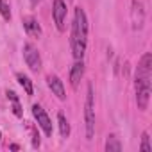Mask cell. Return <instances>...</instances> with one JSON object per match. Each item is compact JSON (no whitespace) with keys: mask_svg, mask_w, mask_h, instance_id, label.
<instances>
[{"mask_svg":"<svg viewBox=\"0 0 152 152\" xmlns=\"http://www.w3.org/2000/svg\"><path fill=\"white\" fill-rule=\"evenodd\" d=\"M150 77H152V54L145 52L138 63L136 77H134V90H136V104L138 109L145 111L150 100Z\"/></svg>","mask_w":152,"mask_h":152,"instance_id":"1","label":"cell"},{"mask_svg":"<svg viewBox=\"0 0 152 152\" xmlns=\"http://www.w3.org/2000/svg\"><path fill=\"white\" fill-rule=\"evenodd\" d=\"M72 54L75 59H83L88 45V18L83 7H75L73 23H72Z\"/></svg>","mask_w":152,"mask_h":152,"instance_id":"2","label":"cell"},{"mask_svg":"<svg viewBox=\"0 0 152 152\" xmlns=\"http://www.w3.org/2000/svg\"><path fill=\"white\" fill-rule=\"evenodd\" d=\"M16 79H18L20 86L25 90L27 95H32V93H34V90H32V81L27 77V75H23V73H16Z\"/></svg>","mask_w":152,"mask_h":152,"instance_id":"10","label":"cell"},{"mask_svg":"<svg viewBox=\"0 0 152 152\" xmlns=\"http://www.w3.org/2000/svg\"><path fill=\"white\" fill-rule=\"evenodd\" d=\"M66 2L64 0H54V6H52V16L56 22L57 31H64V22H66Z\"/></svg>","mask_w":152,"mask_h":152,"instance_id":"5","label":"cell"},{"mask_svg":"<svg viewBox=\"0 0 152 152\" xmlns=\"http://www.w3.org/2000/svg\"><path fill=\"white\" fill-rule=\"evenodd\" d=\"M32 115H34V118H36L38 125L43 129V132H45L47 136H52V122H50L48 115L45 113V109H43L41 106L34 104V106H32Z\"/></svg>","mask_w":152,"mask_h":152,"instance_id":"6","label":"cell"},{"mask_svg":"<svg viewBox=\"0 0 152 152\" xmlns=\"http://www.w3.org/2000/svg\"><path fill=\"white\" fill-rule=\"evenodd\" d=\"M83 75H84V63H83V59H75V63L70 70V83L73 88H77L79 81L83 79Z\"/></svg>","mask_w":152,"mask_h":152,"instance_id":"8","label":"cell"},{"mask_svg":"<svg viewBox=\"0 0 152 152\" xmlns=\"http://www.w3.org/2000/svg\"><path fill=\"white\" fill-rule=\"evenodd\" d=\"M140 150H143V152H152V143H150V138H148L147 132L141 134V145H140Z\"/></svg>","mask_w":152,"mask_h":152,"instance_id":"15","label":"cell"},{"mask_svg":"<svg viewBox=\"0 0 152 152\" xmlns=\"http://www.w3.org/2000/svg\"><path fill=\"white\" fill-rule=\"evenodd\" d=\"M0 15L4 16V20H11V7L7 0H0Z\"/></svg>","mask_w":152,"mask_h":152,"instance_id":"14","label":"cell"},{"mask_svg":"<svg viewBox=\"0 0 152 152\" xmlns=\"http://www.w3.org/2000/svg\"><path fill=\"white\" fill-rule=\"evenodd\" d=\"M84 124H86V138L91 140L95 134V100H93V88L88 86L86 104H84Z\"/></svg>","mask_w":152,"mask_h":152,"instance_id":"3","label":"cell"},{"mask_svg":"<svg viewBox=\"0 0 152 152\" xmlns=\"http://www.w3.org/2000/svg\"><path fill=\"white\" fill-rule=\"evenodd\" d=\"M7 99L11 100V106H13V113H15L16 116H22V106H20V100H18L16 93H15V91H7Z\"/></svg>","mask_w":152,"mask_h":152,"instance_id":"13","label":"cell"},{"mask_svg":"<svg viewBox=\"0 0 152 152\" xmlns=\"http://www.w3.org/2000/svg\"><path fill=\"white\" fill-rule=\"evenodd\" d=\"M22 52H23V59H25L27 66L32 72H39L41 70V56H39L38 48L32 43H25L23 48H22Z\"/></svg>","mask_w":152,"mask_h":152,"instance_id":"4","label":"cell"},{"mask_svg":"<svg viewBox=\"0 0 152 152\" xmlns=\"http://www.w3.org/2000/svg\"><path fill=\"white\" fill-rule=\"evenodd\" d=\"M23 27H25V31H27V34L29 36H41V27H39V23L32 18V16H27V18H23Z\"/></svg>","mask_w":152,"mask_h":152,"instance_id":"9","label":"cell"},{"mask_svg":"<svg viewBox=\"0 0 152 152\" xmlns=\"http://www.w3.org/2000/svg\"><path fill=\"white\" fill-rule=\"evenodd\" d=\"M57 122H59V132L63 138H68L70 136V124L66 120V116L63 113H57Z\"/></svg>","mask_w":152,"mask_h":152,"instance_id":"11","label":"cell"},{"mask_svg":"<svg viewBox=\"0 0 152 152\" xmlns=\"http://www.w3.org/2000/svg\"><path fill=\"white\" fill-rule=\"evenodd\" d=\"M47 84H48V88L52 90V93H54L59 100H64V99H66L64 84H63V81L57 77V75H48V77H47Z\"/></svg>","mask_w":152,"mask_h":152,"instance_id":"7","label":"cell"},{"mask_svg":"<svg viewBox=\"0 0 152 152\" xmlns=\"http://www.w3.org/2000/svg\"><path fill=\"white\" fill-rule=\"evenodd\" d=\"M39 2H41V0H31V4H32V7H36V6H38Z\"/></svg>","mask_w":152,"mask_h":152,"instance_id":"16","label":"cell"},{"mask_svg":"<svg viewBox=\"0 0 152 152\" xmlns=\"http://www.w3.org/2000/svg\"><path fill=\"white\" fill-rule=\"evenodd\" d=\"M0 138H2V134H0Z\"/></svg>","mask_w":152,"mask_h":152,"instance_id":"17","label":"cell"},{"mask_svg":"<svg viewBox=\"0 0 152 152\" xmlns=\"http://www.w3.org/2000/svg\"><path fill=\"white\" fill-rule=\"evenodd\" d=\"M106 150L107 152H120L122 150V143L118 141V138L115 134L107 136V140H106Z\"/></svg>","mask_w":152,"mask_h":152,"instance_id":"12","label":"cell"}]
</instances>
